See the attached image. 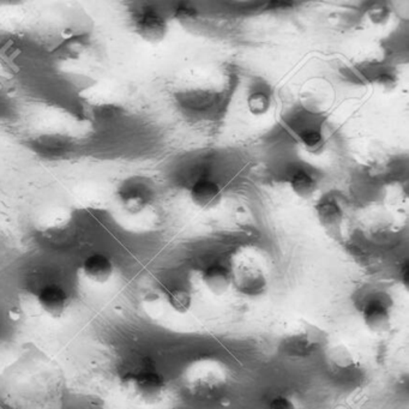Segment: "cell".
I'll list each match as a JSON object with an SVG mask.
<instances>
[{"instance_id":"cell-1","label":"cell","mask_w":409,"mask_h":409,"mask_svg":"<svg viewBox=\"0 0 409 409\" xmlns=\"http://www.w3.org/2000/svg\"><path fill=\"white\" fill-rule=\"evenodd\" d=\"M120 392L141 405L153 406L161 402L167 390L165 377L154 369H136L120 375L118 380Z\"/></svg>"},{"instance_id":"cell-2","label":"cell","mask_w":409,"mask_h":409,"mask_svg":"<svg viewBox=\"0 0 409 409\" xmlns=\"http://www.w3.org/2000/svg\"><path fill=\"white\" fill-rule=\"evenodd\" d=\"M228 380V370L220 359H196L184 372V384L195 395L208 396L221 390Z\"/></svg>"},{"instance_id":"cell-3","label":"cell","mask_w":409,"mask_h":409,"mask_svg":"<svg viewBox=\"0 0 409 409\" xmlns=\"http://www.w3.org/2000/svg\"><path fill=\"white\" fill-rule=\"evenodd\" d=\"M230 269L233 287L248 298L263 297L268 290V276L258 260L241 257Z\"/></svg>"},{"instance_id":"cell-4","label":"cell","mask_w":409,"mask_h":409,"mask_svg":"<svg viewBox=\"0 0 409 409\" xmlns=\"http://www.w3.org/2000/svg\"><path fill=\"white\" fill-rule=\"evenodd\" d=\"M327 337L322 329L313 324L305 323L298 330L290 333L283 341V348L287 353L295 357H306L318 350L325 343Z\"/></svg>"},{"instance_id":"cell-5","label":"cell","mask_w":409,"mask_h":409,"mask_svg":"<svg viewBox=\"0 0 409 409\" xmlns=\"http://www.w3.org/2000/svg\"><path fill=\"white\" fill-rule=\"evenodd\" d=\"M117 203L125 214L137 216L149 209L153 204L154 195L145 184L128 181L123 184L115 193Z\"/></svg>"},{"instance_id":"cell-6","label":"cell","mask_w":409,"mask_h":409,"mask_svg":"<svg viewBox=\"0 0 409 409\" xmlns=\"http://www.w3.org/2000/svg\"><path fill=\"white\" fill-rule=\"evenodd\" d=\"M36 303L45 315L59 320L68 312L71 297L63 285L47 283L38 290Z\"/></svg>"},{"instance_id":"cell-7","label":"cell","mask_w":409,"mask_h":409,"mask_svg":"<svg viewBox=\"0 0 409 409\" xmlns=\"http://www.w3.org/2000/svg\"><path fill=\"white\" fill-rule=\"evenodd\" d=\"M133 28L143 41L151 45L162 43L168 34L166 20L154 10H145L137 15Z\"/></svg>"},{"instance_id":"cell-8","label":"cell","mask_w":409,"mask_h":409,"mask_svg":"<svg viewBox=\"0 0 409 409\" xmlns=\"http://www.w3.org/2000/svg\"><path fill=\"white\" fill-rule=\"evenodd\" d=\"M80 272L87 281L95 285H105L114 276V262L108 255L94 252L82 260Z\"/></svg>"},{"instance_id":"cell-9","label":"cell","mask_w":409,"mask_h":409,"mask_svg":"<svg viewBox=\"0 0 409 409\" xmlns=\"http://www.w3.org/2000/svg\"><path fill=\"white\" fill-rule=\"evenodd\" d=\"M188 196L197 208L211 210L221 204L223 192L221 186L213 180L200 179L192 185Z\"/></svg>"},{"instance_id":"cell-10","label":"cell","mask_w":409,"mask_h":409,"mask_svg":"<svg viewBox=\"0 0 409 409\" xmlns=\"http://www.w3.org/2000/svg\"><path fill=\"white\" fill-rule=\"evenodd\" d=\"M364 325L373 334H384L392 328V313L380 300H370L362 310Z\"/></svg>"},{"instance_id":"cell-11","label":"cell","mask_w":409,"mask_h":409,"mask_svg":"<svg viewBox=\"0 0 409 409\" xmlns=\"http://www.w3.org/2000/svg\"><path fill=\"white\" fill-rule=\"evenodd\" d=\"M202 282L207 290L216 297L226 295L227 292L233 287L230 269L220 263L210 265L203 270Z\"/></svg>"},{"instance_id":"cell-12","label":"cell","mask_w":409,"mask_h":409,"mask_svg":"<svg viewBox=\"0 0 409 409\" xmlns=\"http://www.w3.org/2000/svg\"><path fill=\"white\" fill-rule=\"evenodd\" d=\"M315 216L324 228L334 230L341 226L343 221V209L335 198L327 197L320 200L315 207Z\"/></svg>"},{"instance_id":"cell-13","label":"cell","mask_w":409,"mask_h":409,"mask_svg":"<svg viewBox=\"0 0 409 409\" xmlns=\"http://www.w3.org/2000/svg\"><path fill=\"white\" fill-rule=\"evenodd\" d=\"M290 188L295 196L302 200H310L315 196L318 185L308 172L299 170L290 177Z\"/></svg>"},{"instance_id":"cell-14","label":"cell","mask_w":409,"mask_h":409,"mask_svg":"<svg viewBox=\"0 0 409 409\" xmlns=\"http://www.w3.org/2000/svg\"><path fill=\"white\" fill-rule=\"evenodd\" d=\"M166 300L172 310L179 315L188 313L193 305L191 293L184 288H173V290H167Z\"/></svg>"},{"instance_id":"cell-15","label":"cell","mask_w":409,"mask_h":409,"mask_svg":"<svg viewBox=\"0 0 409 409\" xmlns=\"http://www.w3.org/2000/svg\"><path fill=\"white\" fill-rule=\"evenodd\" d=\"M300 143L304 149L313 156H320L327 149V141L317 130H307L300 135Z\"/></svg>"},{"instance_id":"cell-16","label":"cell","mask_w":409,"mask_h":409,"mask_svg":"<svg viewBox=\"0 0 409 409\" xmlns=\"http://www.w3.org/2000/svg\"><path fill=\"white\" fill-rule=\"evenodd\" d=\"M246 106L252 115L262 117L270 110L272 98L265 91H253L246 98Z\"/></svg>"},{"instance_id":"cell-17","label":"cell","mask_w":409,"mask_h":409,"mask_svg":"<svg viewBox=\"0 0 409 409\" xmlns=\"http://www.w3.org/2000/svg\"><path fill=\"white\" fill-rule=\"evenodd\" d=\"M174 18L180 24H191L192 22L196 21L198 18V11L192 6L180 5L175 10Z\"/></svg>"},{"instance_id":"cell-18","label":"cell","mask_w":409,"mask_h":409,"mask_svg":"<svg viewBox=\"0 0 409 409\" xmlns=\"http://www.w3.org/2000/svg\"><path fill=\"white\" fill-rule=\"evenodd\" d=\"M373 84L383 93H392L396 89L397 78L392 73H382L375 77Z\"/></svg>"},{"instance_id":"cell-19","label":"cell","mask_w":409,"mask_h":409,"mask_svg":"<svg viewBox=\"0 0 409 409\" xmlns=\"http://www.w3.org/2000/svg\"><path fill=\"white\" fill-rule=\"evenodd\" d=\"M267 409H298L295 401L285 395H277L269 401Z\"/></svg>"},{"instance_id":"cell-20","label":"cell","mask_w":409,"mask_h":409,"mask_svg":"<svg viewBox=\"0 0 409 409\" xmlns=\"http://www.w3.org/2000/svg\"><path fill=\"white\" fill-rule=\"evenodd\" d=\"M388 17V10L385 9V8H380H380H375V9L372 10L371 13H370V20L373 23H375V24L384 23Z\"/></svg>"},{"instance_id":"cell-21","label":"cell","mask_w":409,"mask_h":409,"mask_svg":"<svg viewBox=\"0 0 409 409\" xmlns=\"http://www.w3.org/2000/svg\"><path fill=\"white\" fill-rule=\"evenodd\" d=\"M408 265L405 263L402 269H401V280L403 282L406 288H408Z\"/></svg>"}]
</instances>
